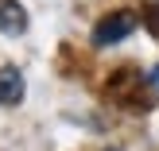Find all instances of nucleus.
<instances>
[{"mask_svg":"<svg viewBox=\"0 0 159 151\" xmlns=\"http://www.w3.org/2000/svg\"><path fill=\"white\" fill-rule=\"evenodd\" d=\"M132 31H136V16L113 12L109 20H101L97 27H93V43L97 47H113V43H120V39H128Z\"/></svg>","mask_w":159,"mask_h":151,"instance_id":"obj_1","label":"nucleus"},{"mask_svg":"<svg viewBox=\"0 0 159 151\" xmlns=\"http://www.w3.org/2000/svg\"><path fill=\"white\" fill-rule=\"evenodd\" d=\"M23 101V74L16 66H0V105H20Z\"/></svg>","mask_w":159,"mask_h":151,"instance_id":"obj_2","label":"nucleus"},{"mask_svg":"<svg viewBox=\"0 0 159 151\" xmlns=\"http://www.w3.org/2000/svg\"><path fill=\"white\" fill-rule=\"evenodd\" d=\"M0 27L8 35H23L27 31V12L20 8V0H0Z\"/></svg>","mask_w":159,"mask_h":151,"instance_id":"obj_3","label":"nucleus"},{"mask_svg":"<svg viewBox=\"0 0 159 151\" xmlns=\"http://www.w3.org/2000/svg\"><path fill=\"white\" fill-rule=\"evenodd\" d=\"M152 82H155V85H159V66H155V70H152Z\"/></svg>","mask_w":159,"mask_h":151,"instance_id":"obj_4","label":"nucleus"}]
</instances>
